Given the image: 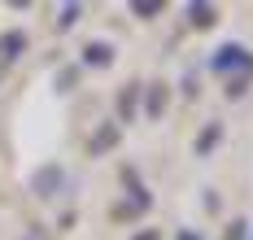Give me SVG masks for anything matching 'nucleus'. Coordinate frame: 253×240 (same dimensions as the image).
<instances>
[{
	"instance_id": "obj_1",
	"label": "nucleus",
	"mask_w": 253,
	"mask_h": 240,
	"mask_svg": "<svg viewBox=\"0 0 253 240\" xmlns=\"http://www.w3.org/2000/svg\"><path fill=\"white\" fill-rule=\"evenodd\" d=\"M22 48H26V40L18 35V31H13V35H4V40H0V66H4V61H13Z\"/></svg>"
},
{
	"instance_id": "obj_2",
	"label": "nucleus",
	"mask_w": 253,
	"mask_h": 240,
	"mask_svg": "<svg viewBox=\"0 0 253 240\" xmlns=\"http://www.w3.org/2000/svg\"><path fill=\"white\" fill-rule=\"evenodd\" d=\"M87 61H92V66H105V61H109V44H92V48H87Z\"/></svg>"
},
{
	"instance_id": "obj_3",
	"label": "nucleus",
	"mask_w": 253,
	"mask_h": 240,
	"mask_svg": "<svg viewBox=\"0 0 253 240\" xmlns=\"http://www.w3.org/2000/svg\"><path fill=\"white\" fill-rule=\"evenodd\" d=\"M192 22H201V27H210V22H214V9H197V4H192Z\"/></svg>"
},
{
	"instance_id": "obj_4",
	"label": "nucleus",
	"mask_w": 253,
	"mask_h": 240,
	"mask_svg": "<svg viewBox=\"0 0 253 240\" xmlns=\"http://www.w3.org/2000/svg\"><path fill=\"white\" fill-rule=\"evenodd\" d=\"M140 240H157V236H140Z\"/></svg>"
}]
</instances>
